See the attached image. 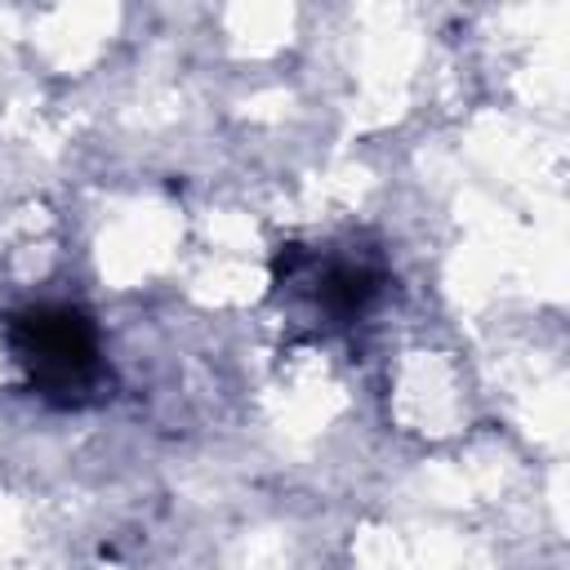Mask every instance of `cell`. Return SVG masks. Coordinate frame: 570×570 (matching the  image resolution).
Returning a JSON list of instances; mask_svg holds the SVG:
<instances>
[{"instance_id": "1", "label": "cell", "mask_w": 570, "mask_h": 570, "mask_svg": "<svg viewBox=\"0 0 570 570\" xmlns=\"http://www.w3.org/2000/svg\"><path fill=\"white\" fill-rule=\"evenodd\" d=\"M9 347L27 383L58 405H85L102 387L94 321L67 303H40L9 316Z\"/></svg>"}, {"instance_id": "2", "label": "cell", "mask_w": 570, "mask_h": 570, "mask_svg": "<svg viewBox=\"0 0 570 570\" xmlns=\"http://www.w3.org/2000/svg\"><path fill=\"white\" fill-rule=\"evenodd\" d=\"M289 289H303L316 316L330 325H347L374 307L383 294V272L361 254H316V249H285V281Z\"/></svg>"}]
</instances>
